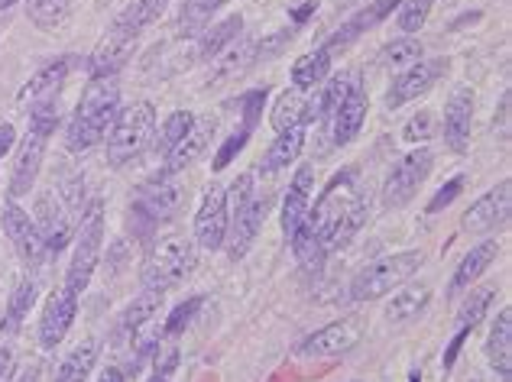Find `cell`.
<instances>
[{"instance_id":"6da1fadb","label":"cell","mask_w":512,"mask_h":382,"mask_svg":"<svg viewBox=\"0 0 512 382\" xmlns=\"http://www.w3.org/2000/svg\"><path fill=\"white\" fill-rule=\"evenodd\" d=\"M370 201L367 188L357 169H344L325 185V191L318 195L315 208H308L305 224L312 230V237L321 243V250L334 253L344 243L354 240L357 230L367 224Z\"/></svg>"},{"instance_id":"7a4b0ae2","label":"cell","mask_w":512,"mask_h":382,"mask_svg":"<svg viewBox=\"0 0 512 382\" xmlns=\"http://www.w3.org/2000/svg\"><path fill=\"white\" fill-rule=\"evenodd\" d=\"M117 111H120L117 78H91L82 101L75 107L69 133H65V146H69L72 153H88V149H94L107 136V130H111Z\"/></svg>"},{"instance_id":"3957f363","label":"cell","mask_w":512,"mask_h":382,"mask_svg":"<svg viewBox=\"0 0 512 382\" xmlns=\"http://www.w3.org/2000/svg\"><path fill=\"white\" fill-rule=\"evenodd\" d=\"M82 198H85V179H69L65 185H52L43 198H39L36 208V227L39 237H43L46 253H62L65 243L75 237V227L82 221Z\"/></svg>"},{"instance_id":"277c9868","label":"cell","mask_w":512,"mask_h":382,"mask_svg":"<svg viewBox=\"0 0 512 382\" xmlns=\"http://www.w3.org/2000/svg\"><path fill=\"white\" fill-rule=\"evenodd\" d=\"M156 133V107L150 101H137L117 111L111 130H107V162L114 169H124L137 162L153 143Z\"/></svg>"},{"instance_id":"5b68a950","label":"cell","mask_w":512,"mask_h":382,"mask_svg":"<svg viewBox=\"0 0 512 382\" xmlns=\"http://www.w3.org/2000/svg\"><path fill=\"white\" fill-rule=\"evenodd\" d=\"M198 266V250L195 240H188L182 234L159 237L153 243L150 256L143 266V289L146 292H169L179 282L192 276V269Z\"/></svg>"},{"instance_id":"8992f818","label":"cell","mask_w":512,"mask_h":382,"mask_svg":"<svg viewBox=\"0 0 512 382\" xmlns=\"http://www.w3.org/2000/svg\"><path fill=\"white\" fill-rule=\"evenodd\" d=\"M425 263V253L422 250H406V253H393V256H383L376 263L363 266L354 282H350V298L354 302H376L389 292H396L399 285H406L415 272L422 269Z\"/></svg>"},{"instance_id":"52a82bcc","label":"cell","mask_w":512,"mask_h":382,"mask_svg":"<svg viewBox=\"0 0 512 382\" xmlns=\"http://www.w3.org/2000/svg\"><path fill=\"white\" fill-rule=\"evenodd\" d=\"M72 240H75V253H72L69 272H65V289L82 295L91 285V276H94V269H98L101 250H104V201L101 198H94L85 208Z\"/></svg>"},{"instance_id":"ba28073f","label":"cell","mask_w":512,"mask_h":382,"mask_svg":"<svg viewBox=\"0 0 512 382\" xmlns=\"http://www.w3.org/2000/svg\"><path fill=\"white\" fill-rule=\"evenodd\" d=\"M431 166H435V153L428 146H415L412 153L402 156L393 172L386 175L383 185V204L386 208H402L415 198V191L425 185V179L431 175Z\"/></svg>"},{"instance_id":"9c48e42d","label":"cell","mask_w":512,"mask_h":382,"mask_svg":"<svg viewBox=\"0 0 512 382\" xmlns=\"http://www.w3.org/2000/svg\"><path fill=\"white\" fill-rule=\"evenodd\" d=\"M137 43H140L137 30H130V26H120L117 20H111L107 33L101 36V43L94 46L91 59H88L91 78H117L120 68H124L133 59Z\"/></svg>"},{"instance_id":"30bf717a","label":"cell","mask_w":512,"mask_h":382,"mask_svg":"<svg viewBox=\"0 0 512 382\" xmlns=\"http://www.w3.org/2000/svg\"><path fill=\"white\" fill-rule=\"evenodd\" d=\"M227 224H231V208H227V188L211 182L205 188L195 214V243L205 250H221L227 240Z\"/></svg>"},{"instance_id":"8fae6325","label":"cell","mask_w":512,"mask_h":382,"mask_svg":"<svg viewBox=\"0 0 512 382\" xmlns=\"http://www.w3.org/2000/svg\"><path fill=\"white\" fill-rule=\"evenodd\" d=\"M363 340V321L360 318H344L334 321L321 331L308 334L299 344V357L305 360H325V357H344Z\"/></svg>"},{"instance_id":"7c38bea8","label":"cell","mask_w":512,"mask_h":382,"mask_svg":"<svg viewBox=\"0 0 512 382\" xmlns=\"http://www.w3.org/2000/svg\"><path fill=\"white\" fill-rule=\"evenodd\" d=\"M512 214V182L503 179L500 185H493L487 195H480L467 208L461 227L467 234H493L496 227H506Z\"/></svg>"},{"instance_id":"4fadbf2b","label":"cell","mask_w":512,"mask_h":382,"mask_svg":"<svg viewBox=\"0 0 512 382\" xmlns=\"http://www.w3.org/2000/svg\"><path fill=\"white\" fill-rule=\"evenodd\" d=\"M266 214H269V198L266 195H253L250 201H244L240 208L231 211V224H227L224 247H227V256H231L234 263L250 253L253 240H256V234H260V227L266 221Z\"/></svg>"},{"instance_id":"5bb4252c","label":"cell","mask_w":512,"mask_h":382,"mask_svg":"<svg viewBox=\"0 0 512 382\" xmlns=\"http://www.w3.org/2000/svg\"><path fill=\"white\" fill-rule=\"evenodd\" d=\"M448 72V59H419L415 65L402 68V75L393 78V85L386 91V107L389 111H399L402 104L415 101L419 94L431 91V85Z\"/></svg>"},{"instance_id":"9a60e30c","label":"cell","mask_w":512,"mask_h":382,"mask_svg":"<svg viewBox=\"0 0 512 382\" xmlns=\"http://www.w3.org/2000/svg\"><path fill=\"white\" fill-rule=\"evenodd\" d=\"M0 224H4V234L10 237L13 250L23 259L26 266H36L39 259L46 256L43 237H39V227L30 214H26L17 201H7L4 211H0Z\"/></svg>"},{"instance_id":"2e32d148","label":"cell","mask_w":512,"mask_h":382,"mask_svg":"<svg viewBox=\"0 0 512 382\" xmlns=\"http://www.w3.org/2000/svg\"><path fill=\"white\" fill-rule=\"evenodd\" d=\"M182 204H185L182 185L175 182L169 172H163V175H156L150 185L140 188V198L133 204V211H140L143 217H150L153 224H159V221H172V217L182 211Z\"/></svg>"},{"instance_id":"e0dca14e","label":"cell","mask_w":512,"mask_h":382,"mask_svg":"<svg viewBox=\"0 0 512 382\" xmlns=\"http://www.w3.org/2000/svg\"><path fill=\"white\" fill-rule=\"evenodd\" d=\"M315 117H321V91H299V88H289L282 91L276 104H273V114H269V124H273L276 133L282 130H292V127H305L312 124Z\"/></svg>"},{"instance_id":"ac0fdd59","label":"cell","mask_w":512,"mask_h":382,"mask_svg":"<svg viewBox=\"0 0 512 382\" xmlns=\"http://www.w3.org/2000/svg\"><path fill=\"white\" fill-rule=\"evenodd\" d=\"M470 127H474V88L457 85L444 104V143L451 153H467L470 146Z\"/></svg>"},{"instance_id":"d6986e66","label":"cell","mask_w":512,"mask_h":382,"mask_svg":"<svg viewBox=\"0 0 512 382\" xmlns=\"http://www.w3.org/2000/svg\"><path fill=\"white\" fill-rule=\"evenodd\" d=\"M75 315H78V295L69 289L52 292L43 308V321H39V344L46 350H56L65 340V334L72 331Z\"/></svg>"},{"instance_id":"ffe728a7","label":"cell","mask_w":512,"mask_h":382,"mask_svg":"<svg viewBox=\"0 0 512 382\" xmlns=\"http://www.w3.org/2000/svg\"><path fill=\"white\" fill-rule=\"evenodd\" d=\"M46 146H49V136L26 130L20 153H17V166H13V175H10V201H17L33 191V185L39 179V169H43Z\"/></svg>"},{"instance_id":"44dd1931","label":"cell","mask_w":512,"mask_h":382,"mask_svg":"<svg viewBox=\"0 0 512 382\" xmlns=\"http://www.w3.org/2000/svg\"><path fill=\"white\" fill-rule=\"evenodd\" d=\"M214 133H218V117H195L192 127L185 130V136L172 146V153L166 156V169L163 172L175 175V172H182L188 166H195V162L205 156V149L211 146Z\"/></svg>"},{"instance_id":"7402d4cb","label":"cell","mask_w":512,"mask_h":382,"mask_svg":"<svg viewBox=\"0 0 512 382\" xmlns=\"http://www.w3.org/2000/svg\"><path fill=\"white\" fill-rule=\"evenodd\" d=\"M367 114H370V98H367V91L360 88V81H357V85L350 88V94L344 98V104L328 120L334 143H338V146L354 143L360 136V130H363V124H367Z\"/></svg>"},{"instance_id":"603a6c76","label":"cell","mask_w":512,"mask_h":382,"mask_svg":"<svg viewBox=\"0 0 512 382\" xmlns=\"http://www.w3.org/2000/svg\"><path fill=\"white\" fill-rule=\"evenodd\" d=\"M159 305H163V292H143L133 298V305L124 311V315L117 318V327H114V344L117 347H130L137 344L143 337V331L150 327V321L156 318Z\"/></svg>"},{"instance_id":"cb8c5ba5","label":"cell","mask_w":512,"mask_h":382,"mask_svg":"<svg viewBox=\"0 0 512 382\" xmlns=\"http://www.w3.org/2000/svg\"><path fill=\"white\" fill-rule=\"evenodd\" d=\"M399 4H402V0H373L370 7L357 10L354 17H350V20L341 26V30H334V36L325 43V49L331 52V56H334L338 49H347L357 36H363L367 30H373V26H380L386 17H393V10H399Z\"/></svg>"},{"instance_id":"d4e9b609","label":"cell","mask_w":512,"mask_h":382,"mask_svg":"<svg viewBox=\"0 0 512 382\" xmlns=\"http://www.w3.org/2000/svg\"><path fill=\"white\" fill-rule=\"evenodd\" d=\"M312 191H315L312 166H299L295 179L289 182L286 201H282V230H286V237H292L305 224L308 208H312Z\"/></svg>"},{"instance_id":"484cf974","label":"cell","mask_w":512,"mask_h":382,"mask_svg":"<svg viewBox=\"0 0 512 382\" xmlns=\"http://www.w3.org/2000/svg\"><path fill=\"white\" fill-rule=\"evenodd\" d=\"M75 65H78V56H59V59H52L49 65H43L30 81H26L23 91H20V101H30V104L52 101L59 94V88L65 85V78L75 72Z\"/></svg>"},{"instance_id":"4316f807","label":"cell","mask_w":512,"mask_h":382,"mask_svg":"<svg viewBox=\"0 0 512 382\" xmlns=\"http://www.w3.org/2000/svg\"><path fill=\"white\" fill-rule=\"evenodd\" d=\"M500 256V243L496 240H480L477 247H470V253L461 259V266L454 269V279H451V285H448V292L451 295H461V292H467L470 285H474L483 272H487L490 266H493V259Z\"/></svg>"},{"instance_id":"83f0119b","label":"cell","mask_w":512,"mask_h":382,"mask_svg":"<svg viewBox=\"0 0 512 382\" xmlns=\"http://www.w3.org/2000/svg\"><path fill=\"white\" fill-rule=\"evenodd\" d=\"M431 302V285H399L386 305V318L393 324H406L412 318H419Z\"/></svg>"},{"instance_id":"f1b7e54d","label":"cell","mask_w":512,"mask_h":382,"mask_svg":"<svg viewBox=\"0 0 512 382\" xmlns=\"http://www.w3.org/2000/svg\"><path fill=\"white\" fill-rule=\"evenodd\" d=\"M302 149H305V127H292V130L276 133L273 146H269V149H266V156H263L260 172L276 175L279 169L292 166V162L302 156Z\"/></svg>"},{"instance_id":"f546056e","label":"cell","mask_w":512,"mask_h":382,"mask_svg":"<svg viewBox=\"0 0 512 382\" xmlns=\"http://www.w3.org/2000/svg\"><path fill=\"white\" fill-rule=\"evenodd\" d=\"M256 62V43H250V39H237V43H231L218 59H211V78L208 81H234L247 72V68Z\"/></svg>"},{"instance_id":"4dcf8cb0","label":"cell","mask_w":512,"mask_h":382,"mask_svg":"<svg viewBox=\"0 0 512 382\" xmlns=\"http://www.w3.org/2000/svg\"><path fill=\"white\" fill-rule=\"evenodd\" d=\"M487 357L493 363V370L503 379L512 373V308H503L500 318H496L493 331L487 337Z\"/></svg>"},{"instance_id":"1f68e13d","label":"cell","mask_w":512,"mask_h":382,"mask_svg":"<svg viewBox=\"0 0 512 382\" xmlns=\"http://www.w3.org/2000/svg\"><path fill=\"white\" fill-rule=\"evenodd\" d=\"M328 72H331V52L325 46H318L292 62V88L315 91L328 78Z\"/></svg>"},{"instance_id":"d6a6232c","label":"cell","mask_w":512,"mask_h":382,"mask_svg":"<svg viewBox=\"0 0 512 382\" xmlns=\"http://www.w3.org/2000/svg\"><path fill=\"white\" fill-rule=\"evenodd\" d=\"M98 357H101V344H98V340H94V337L82 340V344H78L69 353V357L59 363L56 379H52V382H85L88 373L94 370V363H98Z\"/></svg>"},{"instance_id":"836d02e7","label":"cell","mask_w":512,"mask_h":382,"mask_svg":"<svg viewBox=\"0 0 512 382\" xmlns=\"http://www.w3.org/2000/svg\"><path fill=\"white\" fill-rule=\"evenodd\" d=\"M244 33V17L240 13H234V17H227L221 20L218 26H211V30H201V43H198V56L211 62V59H218L221 52L237 43V36Z\"/></svg>"},{"instance_id":"e575fe53","label":"cell","mask_w":512,"mask_h":382,"mask_svg":"<svg viewBox=\"0 0 512 382\" xmlns=\"http://www.w3.org/2000/svg\"><path fill=\"white\" fill-rule=\"evenodd\" d=\"M36 302V282L33 279H23L17 289H13L10 302H7V315L0 321V334H17L26 315H30V308Z\"/></svg>"},{"instance_id":"d590c367","label":"cell","mask_w":512,"mask_h":382,"mask_svg":"<svg viewBox=\"0 0 512 382\" xmlns=\"http://www.w3.org/2000/svg\"><path fill=\"white\" fill-rule=\"evenodd\" d=\"M23 4H26V17H30V23L43 33L59 30L72 10V0H23Z\"/></svg>"},{"instance_id":"8d00e7d4","label":"cell","mask_w":512,"mask_h":382,"mask_svg":"<svg viewBox=\"0 0 512 382\" xmlns=\"http://www.w3.org/2000/svg\"><path fill=\"white\" fill-rule=\"evenodd\" d=\"M169 4L172 0H130V4L117 13V23L120 26H130V30H137V33H143L146 26H153L163 13L169 10Z\"/></svg>"},{"instance_id":"74e56055","label":"cell","mask_w":512,"mask_h":382,"mask_svg":"<svg viewBox=\"0 0 512 382\" xmlns=\"http://www.w3.org/2000/svg\"><path fill=\"white\" fill-rule=\"evenodd\" d=\"M496 285H480V289H470L467 302L457 311V331H474V327L487 318V311L493 305Z\"/></svg>"},{"instance_id":"f35d334b","label":"cell","mask_w":512,"mask_h":382,"mask_svg":"<svg viewBox=\"0 0 512 382\" xmlns=\"http://www.w3.org/2000/svg\"><path fill=\"white\" fill-rule=\"evenodd\" d=\"M419 59H422V43L415 36H399L380 52V65L383 68H409Z\"/></svg>"},{"instance_id":"ab89813d","label":"cell","mask_w":512,"mask_h":382,"mask_svg":"<svg viewBox=\"0 0 512 382\" xmlns=\"http://www.w3.org/2000/svg\"><path fill=\"white\" fill-rule=\"evenodd\" d=\"M231 0H185L182 10V33H201L208 26V20Z\"/></svg>"},{"instance_id":"60d3db41","label":"cell","mask_w":512,"mask_h":382,"mask_svg":"<svg viewBox=\"0 0 512 382\" xmlns=\"http://www.w3.org/2000/svg\"><path fill=\"white\" fill-rule=\"evenodd\" d=\"M438 0H402L399 4V13H396V23H399V30L412 36V33H419L422 26L428 23L431 17V10H435Z\"/></svg>"},{"instance_id":"b9f144b4","label":"cell","mask_w":512,"mask_h":382,"mask_svg":"<svg viewBox=\"0 0 512 382\" xmlns=\"http://www.w3.org/2000/svg\"><path fill=\"white\" fill-rule=\"evenodd\" d=\"M357 85V75H350V72H341V75H334L325 88H318L321 91V117L331 120L334 111L344 104V98L350 94V88Z\"/></svg>"},{"instance_id":"7bdbcfd3","label":"cell","mask_w":512,"mask_h":382,"mask_svg":"<svg viewBox=\"0 0 512 382\" xmlns=\"http://www.w3.org/2000/svg\"><path fill=\"white\" fill-rule=\"evenodd\" d=\"M192 120H195L192 111H172V114L166 117L163 130H159V140H156V149H159V153L169 156V153H172V146L182 140L188 127H192Z\"/></svg>"},{"instance_id":"ee69618b","label":"cell","mask_w":512,"mask_h":382,"mask_svg":"<svg viewBox=\"0 0 512 382\" xmlns=\"http://www.w3.org/2000/svg\"><path fill=\"white\" fill-rule=\"evenodd\" d=\"M250 127H240L237 133H231V136H227V140H224V146L218 149V156H214V162H211V169L214 172H224L227 166H231V162L240 156V149H244L247 146V140H250Z\"/></svg>"},{"instance_id":"f6af8a7d","label":"cell","mask_w":512,"mask_h":382,"mask_svg":"<svg viewBox=\"0 0 512 382\" xmlns=\"http://www.w3.org/2000/svg\"><path fill=\"white\" fill-rule=\"evenodd\" d=\"M431 130H435V111H419L406 127H402V140L419 146V143L431 140Z\"/></svg>"},{"instance_id":"bcb514c9","label":"cell","mask_w":512,"mask_h":382,"mask_svg":"<svg viewBox=\"0 0 512 382\" xmlns=\"http://www.w3.org/2000/svg\"><path fill=\"white\" fill-rule=\"evenodd\" d=\"M198 308H201V295H192V298H188V302H182L179 308L172 311L169 321L163 324V331H159V334H163V337H175L179 331H185L188 321L195 318V311H198Z\"/></svg>"},{"instance_id":"7dc6e473","label":"cell","mask_w":512,"mask_h":382,"mask_svg":"<svg viewBox=\"0 0 512 382\" xmlns=\"http://www.w3.org/2000/svg\"><path fill=\"white\" fill-rule=\"evenodd\" d=\"M464 185H467L464 175H454V179H451L448 185H444L435 198L428 201V214H438V211H444V208H451V204L457 201V195L464 191Z\"/></svg>"},{"instance_id":"c3c4849f","label":"cell","mask_w":512,"mask_h":382,"mask_svg":"<svg viewBox=\"0 0 512 382\" xmlns=\"http://www.w3.org/2000/svg\"><path fill=\"white\" fill-rule=\"evenodd\" d=\"M263 104H266V88H256L240 98V107H244V127H250V130L256 127V120L263 114Z\"/></svg>"},{"instance_id":"681fc988","label":"cell","mask_w":512,"mask_h":382,"mask_svg":"<svg viewBox=\"0 0 512 382\" xmlns=\"http://www.w3.org/2000/svg\"><path fill=\"white\" fill-rule=\"evenodd\" d=\"M467 334H470V331H457V334H454V340H451L448 353H444V370H451V366H454V360H457V353H461V347H464Z\"/></svg>"},{"instance_id":"f907efd6","label":"cell","mask_w":512,"mask_h":382,"mask_svg":"<svg viewBox=\"0 0 512 382\" xmlns=\"http://www.w3.org/2000/svg\"><path fill=\"white\" fill-rule=\"evenodd\" d=\"M13 143H17V130H13L10 124H0V159L10 153Z\"/></svg>"},{"instance_id":"816d5d0a","label":"cell","mask_w":512,"mask_h":382,"mask_svg":"<svg viewBox=\"0 0 512 382\" xmlns=\"http://www.w3.org/2000/svg\"><path fill=\"white\" fill-rule=\"evenodd\" d=\"M13 373V353L7 347H0V382H10Z\"/></svg>"},{"instance_id":"f5cc1de1","label":"cell","mask_w":512,"mask_h":382,"mask_svg":"<svg viewBox=\"0 0 512 382\" xmlns=\"http://www.w3.org/2000/svg\"><path fill=\"white\" fill-rule=\"evenodd\" d=\"M101 382H124V373H120V370H107L101 376Z\"/></svg>"},{"instance_id":"db71d44e","label":"cell","mask_w":512,"mask_h":382,"mask_svg":"<svg viewBox=\"0 0 512 382\" xmlns=\"http://www.w3.org/2000/svg\"><path fill=\"white\" fill-rule=\"evenodd\" d=\"M169 379H172V373H166V370H156L150 382H169Z\"/></svg>"},{"instance_id":"11a10c76","label":"cell","mask_w":512,"mask_h":382,"mask_svg":"<svg viewBox=\"0 0 512 382\" xmlns=\"http://www.w3.org/2000/svg\"><path fill=\"white\" fill-rule=\"evenodd\" d=\"M13 4H17V0H0V10H10Z\"/></svg>"},{"instance_id":"9f6ffc18","label":"cell","mask_w":512,"mask_h":382,"mask_svg":"<svg viewBox=\"0 0 512 382\" xmlns=\"http://www.w3.org/2000/svg\"><path fill=\"white\" fill-rule=\"evenodd\" d=\"M20 382H36V370H30V373H26V376H23Z\"/></svg>"}]
</instances>
